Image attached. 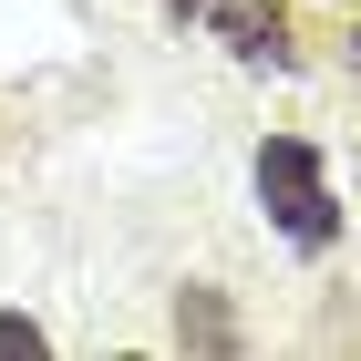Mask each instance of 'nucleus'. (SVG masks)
<instances>
[{
    "label": "nucleus",
    "instance_id": "2",
    "mask_svg": "<svg viewBox=\"0 0 361 361\" xmlns=\"http://www.w3.org/2000/svg\"><path fill=\"white\" fill-rule=\"evenodd\" d=\"M207 31H217L238 62H289V21H279V0H207Z\"/></svg>",
    "mask_w": 361,
    "mask_h": 361
},
{
    "label": "nucleus",
    "instance_id": "4",
    "mask_svg": "<svg viewBox=\"0 0 361 361\" xmlns=\"http://www.w3.org/2000/svg\"><path fill=\"white\" fill-rule=\"evenodd\" d=\"M11 351H52V331L21 320V310H0V361H11Z\"/></svg>",
    "mask_w": 361,
    "mask_h": 361
},
{
    "label": "nucleus",
    "instance_id": "1",
    "mask_svg": "<svg viewBox=\"0 0 361 361\" xmlns=\"http://www.w3.org/2000/svg\"><path fill=\"white\" fill-rule=\"evenodd\" d=\"M248 186H258L269 227H279L300 258H331V248H341V196H331V166H320V145L269 135V145L248 155Z\"/></svg>",
    "mask_w": 361,
    "mask_h": 361
},
{
    "label": "nucleus",
    "instance_id": "3",
    "mask_svg": "<svg viewBox=\"0 0 361 361\" xmlns=\"http://www.w3.org/2000/svg\"><path fill=\"white\" fill-rule=\"evenodd\" d=\"M176 331H186L196 351H238V331H227V310L207 300V289H186V310H176Z\"/></svg>",
    "mask_w": 361,
    "mask_h": 361
},
{
    "label": "nucleus",
    "instance_id": "5",
    "mask_svg": "<svg viewBox=\"0 0 361 361\" xmlns=\"http://www.w3.org/2000/svg\"><path fill=\"white\" fill-rule=\"evenodd\" d=\"M351 52H361V31H351Z\"/></svg>",
    "mask_w": 361,
    "mask_h": 361
}]
</instances>
